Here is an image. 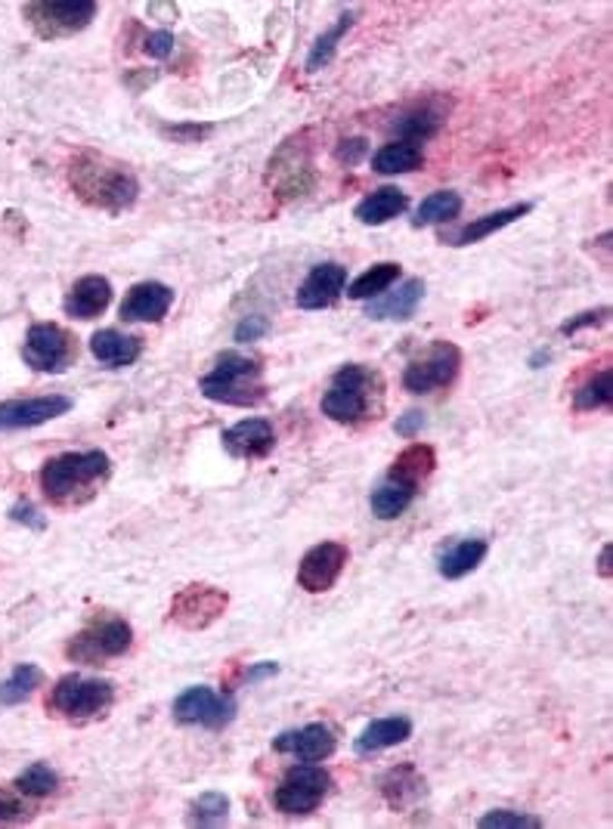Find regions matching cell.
<instances>
[{"mask_svg":"<svg viewBox=\"0 0 613 829\" xmlns=\"http://www.w3.org/2000/svg\"><path fill=\"white\" fill-rule=\"evenodd\" d=\"M134 644V628L130 622L121 616H97L94 622H87L78 635L71 637L66 656L71 663L81 665H103L109 660L125 656Z\"/></svg>","mask_w":613,"mask_h":829,"instance_id":"cell-6","label":"cell"},{"mask_svg":"<svg viewBox=\"0 0 613 829\" xmlns=\"http://www.w3.org/2000/svg\"><path fill=\"white\" fill-rule=\"evenodd\" d=\"M276 672H279L276 663H257L245 672V681H249V684H257V681H264V677H273Z\"/></svg>","mask_w":613,"mask_h":829,"instance_id":"cell-48","label":"cell"},{"mask_svg":"<svg viewBox=\"0 0 613 829\" xmlns=\"http://www.w3.org/2000/svg\"><path fill=\"white\" fill-rule=\"evenodd\" d=\"M174 35L171 31H153L149 38H146V53L153 56V59H167V56L174 53Z\"/></svg>","mask_w":613,"mask_h":829,"instance_id":"cell-43","label":"cell"},{"mask_svg":"<svg viewBox=\"0 0 613 829\" xmlns=\"http://www.w3.org/2000/svg\"><path fill=\"white\" fill-rule=\"evenodd\" d=\"M421 298H425V282L421 279H406L403 285H397V291H388L385 298H378V301L366 306V316L406 322V319L416 316Z\"/></svg>","mask_w":613,"mask_h":829,"instance_id":"cell-23","label":"cell"},{"mask_svg":"<svg viewBox=\"0 0 613 829\" xmlns=\"http://www.w3.org/2000/svg\"><path fill=\"white\" fill-rule=\"evenodd\" d=\"M230 607V595L214 585H186L183 592L171 601V620L189 628V632H202L221 620Z\"/></svg>","mask_w":613,"mask_h":829,"instance_id":"cell-13","label":"cell"},{"mask_svg":"<svg viewBox=\"0 0 613 829\" xmlns=\"http://www.w3.org/2000/svg\"><path fill=\"white\" fill-rule=\"evenodd\" d=\"M35 514H38V511H35V508H31L28 501H19L13 511H10V517H13V520H19V524H31L35 529H41L43 520H41V517H35Z\"/></svg>","mask_w":613,"mask_h":829,"instance_id":"cell-47","label":"cell"},{"mask_svg":"<svg viewBox=\"0 0 613 829\" xmlns=\"http://www.w3.org/2000/svg\"><path fill=\"white\" fill-rule=\"evenodd\" d=\"M115 703V684L106 677L66 675L59 677L50 691L47 709L66 721H90L109 712Z\"/></svg>","mask_w":613,"mask_h":829,"instance_id":"cell-5","label":"cell"},{"mask_svg":"<svg viewBox=\"0 0 613 829\" xmlns=\"http://www.w3.org/2000/svg\"><path fill=\"white\" fill-rule=\"evenodd\" d=\"M381 796L393 811H406L425 796V777L418 774L412 764L390 768L388 774L381 777Z\"/></svg>","mask_w":613,"mask_h":829,"instance_id":"cell-25","label":"cell"},{"mask_svg":"<svg viewBox=\"0 0 613 829\" xmlns=\"http://www.w3.org/2000/svg\"><path fill=\"white\" fill-rule=\"evenodd\" d=\"M353 19H357L353 13L338 16V22H334V26L322 35L320 41L313 43V50H310V56H306V71H320L332 62L334 50H338V41L348 35V28L353 26Z\"/></svg>","mask_w":613,"mask_h":829,"instance_id":"cell-37","label":"cell"},{"mask_svg":"<svg viewBox=\"0 0 613 829\" xmlns=\"http://www.w3.org/2000/svg\"><path fill=\"white\" fill-rule=\"evenodd\" d=\"M461 211V195L449 193V189H440V193H431L421 205H418L416 217H412V226L421 230V226H437V223H449L459 217Z\"/></svg>","mask_w":613,"mask_h":829,"instance_id":"cell-33","label":"cell"},{"mask_svg":"<svg viewBox=\"0 0 613 829\" xmlns=\"http://www.w3.org/2000/svg\"><path fill=\"white\" fill-rule=\"evenodd\" d=\"M198 390L211 402H223V406H257L266 397L264 365L254 357L226 350L217 357L214 369L198 381Z\"/></svg>","mask_w":613,"mask_h":829,"instance_id":"cell-4","label":"cell"},{"mask_svg":"<svg viewBox=\"0 0 613 829\" xmlns=\"http://www.w3.org/2000/svg\"><path fill=\"white\" fill-rule=\"evenodd\" d=\"M43 684V672L38 665L22 663L16 665L7 681H0V705H19L26 703L31 693Z\"/></svg>","mask_w":613,"mask_h":829,"instance_id":"cell-34","label":"cell"},{"mask_svg":"<svg viewBox=\"0 0 613 829\" xmlns=\"http://www.w3.org/2000/svg\"><path fill=\"white\" fill-rule=\"evenodd\" d=\"M317 183V170H313V153L304 143V137L285 139L279 146V153L270 158V186L276 189L282 202L306 195Z\"/></svg>","mask_w":613,"mask_h":829,"instance_id":"cell-11","label":"cell"},{"mask_svg":"<svg viewBox=\"0 0 613 829\" xmlns=\"http://www.w3.org/2000/svg\"><path fill=\"white\" fill-rule=\"evenodd\" d=\"M400 279V263H376L372 270H366L362 276H357L348 285L350 301H372L378 294L393 285Z\"/></svg>","mask_w":613,"mask_h":829,"instance_id":"cell-32","label":"cell"},{"mask_svg":"<svg viewBox=\"0 0 613 829\" xmlns=\"http://www.w3.org/2000/svg\"><path fill=\"white\" fill-rule=\"evenodd\" d=\"M28 817H31V808L16 792L0 789V823H19V820H28Z\"/></svg>","mask_w":613,"mask_h":829,"instance_id":"cell-40","label":"cell"},{"mask_svg":"<svg viewBox=\"0 0 613 829\" xmlns=\"http://www.w3.org/2000/svg\"><path fill=\"white\" fill-rule=\"evenodd\" d=\"M167 137H174V139H183V143H198L202 137H208L211 134V125H177V127H167L165 130Z\"/></svg>","mask_w":613,"mask_h":829,"instance_id":"cell-45","label":"cell"},{"mask_svg":"<svg viewBox=\"0 0 613 829\" xmlns=\"http://www.w3.org/2000/svg\"><path fill=\"white\" fill-rule=\"evenodd\" d=\"M344 285H348V270L341 263H320L301 282V289L294 294V304L301 310H325L341 298Z\"/></svg>","mask_w":613,"mask_h":829,"instance_id":"cell-18","label":"cell"},{"mask_svg":"<svg viewBox=\"0 0 613 829\" xmlns=\"http://www.w3.org/2000/svg\"><path fill=\"white\" fill-rule=\"evenodd\" d=\"M421 428H425V414L416 412V409H412V412H406L403 418L397 421V433L406 437V440H412L416 433H421Z\"/></svg>","mask_w":613,"mask_h":829,"instance_id":"cell-46","label":"cell"},{"mask_svg":"<svg viewBox=\"0 0 613 829\" xmlns=\"http://www.w3.org/2000/svg\"><path fill=\"white\" fill-rule=\"evenodd\" d=\"M71 193L81 198L84 205L106 211V214H125L127 207L137 205L139 181L137 174L109 155L81 149L71 155L66 167Z\"/></svg>","mask_w":613,"mask_h":829,"instance_id":"cell-1","label":"cell"},{"mask_svg":"<svg viewBox=\"0 0 613 829\" xmlns=\"http://www.w3.org/2000/svg\"><path fill=\"white\" fill-rule=\"evenodd\" d=\"M385 402V384L381 374L369 365L350 362L332 374V384L322 393V414L332 418L334 425H366L381 412Z\"/></svg>","mask_w":613,"mask_h":829,"instance_id":"cell-3","label":"cell"},{"mask_svg":"<svg viewBox=\"0 0 613 829\" xmlns=\"http://www.w3.org/2000/svg\"><path fill=\"white\" fill-rule=\"evenodd\" d=\"M26 22L43 41L71 38L97 19L94 0H31L22 7Z\"/></svg>","mask_w":613,"mask_h":829,"instance_id":"cell-8","label":"cell"},{"mask_svg":"<svg viewBox=\"0 0 613 829\" xmlns=\"http://www.w3.org/2000/svg\"><path fill=\"white\" fill-rule=\"evenodd\" d=\"M416 496H418L416 486L400 484V480H393V477L385 474V480L376 486L369 505H372V514H376L378 520H397V517L416 501Z\"/></svg>","mask_w":613,"mask_h":829,"instance_id":"cell-30","label":"cell"},{"mask_svg":"<svg viewBox=\"0 0 613 829\" xmlns=\"http://www.w3.org/2000/svg\"><path fill=\"white\" fill-rule=\"evenodd\" d=\"M273 446H276V430L266 418H245L223 430V449L242 461L266 458L273 452Z\"/></svg>","mask_w":613,"mask_h":829,"instance_id":"cell-17","label":"cell"},{"mask_svg":"<svg viewBox=\"0 0 613 829\" xmlns=\"http://www.w3.org/2000/svg\"><path fill=\"white\" fill-rule=\"evenodd\" d=\"M599 569H601V576H604V579H611V545H604V548H601Z\"/></svg>","mask_w":613,"mask_h":829,"instance_id":"cell-49","label":"cell"},{"mask_svg":"<svg viewBox=\"0 0 613 829\" xmlns=\"http://www.w3.org/2000/svg\"><path fill=\"white\" fill-rule=\"evenodd\" d=\"M446 111H449V103L444 97L416 99L406 109L397 111V118L390 121V134L400 143L421 146L425 139L437 137V130L446 125Z\"/></svg>","mask_w":613,"mask_h":829,"instance_id":"cell-15","label":"cell"},{"mask_svg":"<svg viewBox=\"0 0 613 829\" xmlns=\"http://www.w3.org/2000/svg\"><path fill=\"white\" fill-rule=\"evenodd\" d=\"M613 402V374L611 369H601L595 372L583 388L573 393V406L580 412H592V409H607Z\"/></svg>","mask_w":613,"mask_h":829,"instance_id":"cell-35","label":"cell"},{"mask_svg":"<svg viewBox=\"0 0 613 829\" xmlns=\"http://www.w3.org/2000/svg\"><path fill=\"white\" fill-rule=\"evenodd\" d=\"M230 817V799L223 792H205L195 802H189V827H221Z\"/></svg>","mask_w":613,"mask_h":829,"instance_id":"cell-36","label":"cell"},{"mask_svg":"<svg viewBox=\"0 0 613 829\" xmlns=\"http://www.w3.org/2000/svg\"><path fill=\"white\" fill-rule=\"evenodd\" d=\"M434 468H437V452H434V446H428V442H412V446H406L403 452L393 458L388 477L421 489V484L431 477Z\"/></svg>","mask_w":613,"mask_h":829,"instance_id":"cell-26","label":"cell"},{"mask_svg":"<svg viewBox=\"0 0 613 829\" xmlns=\"http://www.w3.org/2000/svg\"><path fill=\"white\" fill-rule=\"evenodd\" d=\"M329 792H332V774L320 768L317 761H304V764L282 774V780L273 789V804H276L279 815L304 817L313 815L325 802Z\"/></svg>","mask_w":613,"mask_h":829,"instance_id":"cell-7","label":"cell"},{"mask_svg":"<svg viewBox=\"0 0 613 829\" xmlns=\"http://www.w3.org/2000/svg\"><path fill=\"white\" fill-rule=\"evenodd\" d=\"M174 719L189 728H208V731H223L230 721L236 719V703L226 693L211 691V687H186L174 700Z\"/></svg>","mask_w":613,"mask_h":829,"instance_id":"cell-12","label":"cell"},{"mask_svg":"<svg viewBox=\"0 0 613 829\" xmlns=\"http://www.w3.org/2000/svg\"><path fill=\"white\" fill-rule=\"evenodd\" d=\"M533 205L529 202H520V205L512 207H499V211H493V214H484V217H477L468 226H461L459 233L449 238V245H456V248H465V245H474V242H484L493 233H499L505 226H512L520 217H527Z\"/></svg>","mask_w":613,"mask_h":829,"instance_id":"cell-24","label":"cell"},{"mask_svg":"<svg viewBox=\"0 0 613 829\" xmlns=\"http://www.w3.org/2000/svg\"><path fill=\"white\" fill-rule=\"evenodd\" d=\"M461 369V350L449 341H434L421 357L406 365L403 388L416 397L434 393V390L449 388Z\"/></svg>","mask_w":613,"mask_h":829,"instance_id":"cell-10","label":"cell"},{"mask_svg":"<svg viewBox=\"0 0 613 829\" xmlns=\"http://www.w3.org/2000/svg\"><path fill=\"white\" fill-rule=\"evenodd\" d=\"M111 461L106 452H62L43 461L38 484L53 508H81L109 480Z\"/></svg>","mask_w":613,"mask_h":829,"instance_id":"cell-2","label":"cell"},{"mask_svg":"<svg viewBox=\"0 0 613 829\" xmlns=\"http://www.w3.org/2000/svg\"><path fill=\"white\" fill-rule=\"evenodd\" d=\"M22 360L35 372L62 374L78 360V338L56 322H35L26 334Z\"/></svg>","mask_w":613,"mask_h":829,"instance_id":"cell-9","label":"cell"},{"mask_svg":"<svg viewBox=\"0 0 613 829\" xmlns=\"http://www.w3.org/2000/svg\"><path fill=\"white\" fill-rule=\"evenodd\" d=\"M611 316V306H601V310H588V313H580L571 322H564L561 325V334H576L580 329H592V325H601V322H607Z\"/></svg>","mask_w":613,"mask_h":829,"instance_id":"cell-42","label":"cell"},{"mask_svg":"<svg viewBox=\"0 0 613 829\" xmlns=\"http://www.w3.org/2000/svg\"><path fill=\"white\" fill-rule=\"evenodd\" d=\"M350 552L341 542H320L301 557L298 564V585L310 592V595H322L329 592L334 582L341 579V573L348 567Z\"/></svg>","mask_w":613,"mask_h":829,"instance_id":"cell-14","label":"cell"},{"mask_svg":"<svg viewBox=\"0 0 613 829\" xmlns=\"http://www.w3.org/2000/svg\"><path fill=\"white\" fill-rule=\"evenodd\" d=\"M270 322L264 316H249L245 322H239L236 329V341H257L261 334H266Z\"/></svg>","mask_w":613,"mask_h":829,"instance_id":"cell-44","label":"cell"},{"mask_svg":"<svg viewBox=\"0 0 613 829\" xmlns=\"http://www.w3.org/2000/svg\"><path fill=\"white\" fill-rule=\"evenodd\" d=\"M111 304V285L106 276H81L66 294V316L71 319H97Z\"/></svg>","mask_w":613,"mask_h":829,"instance_id":"cell-21","label":"cell"},{"mask_svg":"<svg viewBox=\"0 0 613 829\" xmlns=\"http://www.w3.org/2000/svg\"><path fill=\"white\" fill-rule=\"evenodd\" d=\"M409 737H412V721L409 719H378L353 740V752L357 755H372V752H381V749L400 747Z\"/></svg>","mask_w":613,"mask_h":829,"instance_id":"cell-29","label":"cell"},{"mask_svg":"<svg viewBox=\"0 0 613 829\" xmlns=\"http://www.w3.org/2000/svg\"><path fill=\"white\" fill-rule=\"evenodd\" d=\"M489 545L484 539H461L456 545H449L440 552L437 557V573L444 576V579H465L468 573L484 564V557H487Z\"/></svg>","mask_w":613,"mask_h":829,"instance_id":"cell-27","label":"cell"},{"mask_svg":"<svg viewBox=\"0 0 613 829\" xmlns=\"http://www.w3.org/2000/svg\"><path fill=\"white\" fill-rule=\"evenodd\" d=\"M334 733L325 724H304L294 731H282L273 740L279 755H289L298 761H325L334 752Z\"/></svg>","mask_w":613,"mask_h":829,"instance_id":"cell-19","label":"cell"},{"mask_svg":"<svg viewBox=\"0 0 613 829\" xmlns=\"http://www.w3.org/2000/svg\"><path fill=\"white\" fill-rule=\"evenodd\" d=\"M369 153V146H366V139L353 137V139H341L338 143V149H334V158L341 162V165H360L362 158Z\"/></svg>","mask_w":613,"mask_h":829,"instance_id":"cell-41","label":"cell"},{"mask_svg":"<svg viewBox=\"0 0 613 829\" xmlns=\"http://www.w3.org/2000/svg\"><path fill=\"white\" fill-rule=\"evenodd\" d=\"M16 792H22V796H28V799H43V796H50V792H56V787H59V777H56V771L50 768V764H31V768H26L22 774L16 777Z\"/></svg>","mask_w":613,"mask_h":829,"instance_id":"cell-38","label":"cell"},{"mask_svg":"<svg viewBox=\"0 0 613 829\" xmlns=\"http://www.w3.org/2000/svg\"><path fill=\"white\" fill-rule=\"evenodd\" d=\"M409 205V195L397 186H381L372 195H366L360 205L353 207V217L366 226H381V223L400 217Z\"/></svg>","mask_w":613,"mask_h":829,"instance_id":"cell-28","label":"cell"},{"mask_svg":"<svg viewBox=\"0 0 613 829\" xmlns=\"http://www.w3.org/2000/svg\"><path fill=\"white\" fill-rule=\"evenodd\" d=\"M477 827L480 829H539L543 827V820L533 815H524V811H489L477 820Z\"/></svg>","mask_w":613,"mask_h":829,"instance_id":"cell-39","label":"cell"},{"mask_svg":"<svg viewBox=\"0 0 613 829\" xmlns=\"http://www.w3.org/2000/svg\"><path fill=\"white\" fill-rule=\"evenodd\" d=\"M174 304V291L165 282H137L121 301V319L125 322H162Z\"/></svg>","mask_w":613,"mask_h":829,"instance_id":"cell-20","label":"cell"},{"mask_svg":"<svg viewBox=\"0 0 613 829\" xmlns=\"http://www.w3.org/2000/svg\"><path fill=\"white\" fill-rule=\"evenodd\" d=\"M90 353L97 357L106 369H127L139 360L143 353V338L137 334L115 332V329H103L90 338Z\"/></svg>","mask_w":613,"mask_h":829,"instance_id":"cell-22","label":"cell"},{"mask_svg":"<svg viewBox=\"0 0 613 829\" xmlns=\"http://www.w3.org/2000/svg\"><path fill=\"white\" fill-rule=\"evenodd\" d=\"M71 409L69 397H59V393H50V397H31V400H7L0 402V433L7 430H28L38 428V425H47L59 414H66Z\"/></svg>","mask_w":613,"mask_h":829,"instance_id":"cell-16","label":"cell"},{"mask_svg":"<svg viewBox=\"0 0 613 829\" xmlns=\"http://www.w3.org/2000/svg\"><path fill=\"white\" fill-rule=\"evenodd\" d=\"M425 162V149L416 143H388L372 155V170L381 177H393V174H409Z\"/></svg>","mask_w":613,"mask_h":829,"instance_id":"cell-31","label":"cell"}]
</instances>
